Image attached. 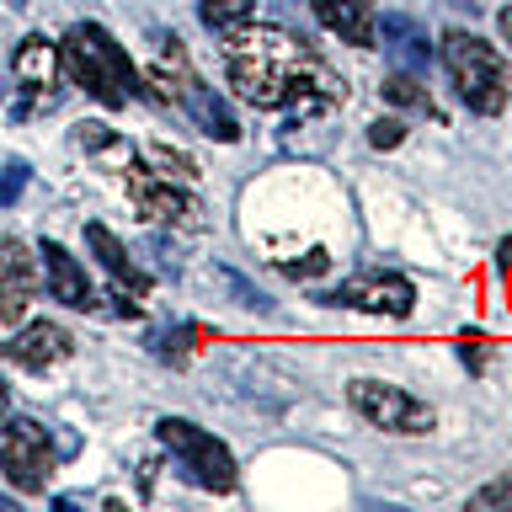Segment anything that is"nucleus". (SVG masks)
Listing matches in <instances>:
<instances>
[{
  "label": "nucleus",
  "instance_id": "nucleus-1",
  "mask_svg": "<svg viewBox=\"0 0 512 512\" xmlns=\"http://www.w3.org/2000/svg\"><path fill=\"white\" fill-rule=\"evenodd\" d=\"M224 75H230L240 102H251L262 112L294 107L299 96H315V91L336 96V102L347 96V86L326 70V59L310 43L283 27H262V22L224 32Z\"/></svg>",
  "mask_w": 512,
  "mask_h": 512
},
{
  "label": "nucleus",
  "instance_id": "nucleus-2",
  "mask_svg": "<svg viewBox=\"0 0 512 512\" xmlns=\"http://www.w3.org/2000/svg\"><path fill=\"white\" fill-rule=\"evenodd\" d=\"M59 59H64V75L102 107H128V96H139L134 59L102 22H75L59 43Z\"/></svg>",
  "mask_w": 512,
  "mask_h": 512
},
{
  "label": "nucleus",
  "instance_id": "nucleus-3",
  "mask_svg": "<svg viewBox=\"0 0 512 512\" xmlns=\"http://www.w3.org/2000/svg\"><path fill=\"white\" fill-rule=\"evenodd\" d=\"M443 64H448V75H454V86H459L470 112H480V118L507 112L512 75H507V59L496 54L491 43H480L475 32H464V27H448L443 32Z\"/></svg>",
  "mask_w": 512,
  "mask_h": 512
},
{
  "label": "nucleus",
  "instance_id": "nucleus-4",
  "mask_svg": "<svg viewBox=\"0 0 512 512\" xmlns=\"http://www.w3.org/2000/svg\"><path fill=\"white\" fill-rule=\"evenodd\" d=\"M155 438H160V448H171V459L182 464V475L192 480V486H203L214 496L235 491V459H230V448H224L214 432L192 427V422H182V416H160Z\"/></svg>",
  "mask_w": 512,
  "mask_h": 512
},
{
  "label": "nucleus",
  "instance_id": "nucleus-5",
  "mask_svg": "<svg viewBox=\"0 0 512 512\" xmlns=\"http://www.w3.org/2000/svg\"><path fill=\"white\" fill-rule=\"evenodd\" d=\"M347 406L358 411L368 427L400 432V438H422V432L438 427V411H432L427 400H416L411 390L384 384V379H352L347 384Z\"/></svg>",
  "mask_w": 512,
  "mask_h": 512
},
{
  "label": "nucleus",
  "instance_id": "nucleus-6",
  "mask_svg": "<svg viewBox=\"0 0 512 512\" xmlns=\"http://www.w3.org/2000/svg\"><path fill=\"white\" fill-rule=\"evenodd\" d=\"M54 438L48 427H38L32 416H16V422L0 427V475L11 480V491L22 496H38L54 475Z\"/></svg>",
  "mask_w": 512,
  "mask_h": 512
},
{
  "label": "nucleus",
  "instance_id": "nucleus-7",
  "mask_svg": "<svg viewBox=\"0 0 512 512\" xmlns=\"http://www.w3.org/2000/svg\"><path fill=\"white\" fill-rule=\"evenodd\" d=\"M123 182H128V203L139 208V219L150 224H176V230H203V203L182 192L171 182V176H160L150 166H139V160H128L123 166Z\"/></svg>",
  "mask_w": 512,
  "mask_h": 512
},
{
  "label": "nucleus",
  "instance_id": "nucleus-8",
  "mask_svg": "<svg viewBox=\"0 0 512 512\" xmlns=\"http://www.w3.org/2000/svg\"><path fill=\"white\" fill-rule=\"evenodd\" d=\"M11 75H16V91H22V107L16 112H38V107H54L59 102V75H64V59L48 38H22L11 54Z\"/></svg>",
  "mask_w": 512,
  "mask_h": 512
},
{
  "label": "nucleus",
  "instance_id": "nucleus-9",
  "mask_svg": "<svg viewBox=\"0 0 512 512\" xmlns=\"http://www.w3.org/2000/svg\"><path fill=\"white\" fill-rule=\"evenodd\" d=\"M326 304H342V310H363V315H390L406 320L416 310V288L395 272H363V278H347L336 294H326Z\"/></svg>",
  "mask_w": 512,
  "mask_h": 512
},
{
  "label": "nucleus",
  "instance_id": "nucleus-10",
  "mask_svg": "<svg viewBox=\"0 0 512 512\" xmlns=\"http://www.w3.org/2000/svg\"><path fill=\"white\" fill-rule=\"evenodd\" d=\"M43 288V272H38V256H32L22 240H0V320L6 326H22V315L32 310Z\"/></svg>",
  "mask_w": 512,
  "mask_h": 512
},
{
  "label": "nucleus",
  "instance_id": "nucleus-11",
  "mask_svg": "<svg viewBox=\"0 0 512 512\" xmlns=\"http://www.w3.org/2000/svg\"><path fill=\"white\" fill-rule=\"evenodd\" d=\"M86 246L96 251V262H102V267L112 272V283H118V294H112V299H118V310H123L128 320H134V315H139V299L150 294V278H144V272L134 267L128 246L107 230V224H86Z\"/></svg>",
  "mask_w": 512,
  "mask_h": 512
},
{
  "label": "nucleus",
  "instance_id": "nucleus-12",
  "mask_svg": "<svg viewBox=\"0 0 512 512\" xmlns=\"http://www.w3.org/2000/svg\"><path fill=\"white\" fill-rule=\"evenodd\" d=\"M70 352H75V336L64 326H54V320H32V326H22L6 342V358L16 368H27V374H48V368H59Z\"/></svg>",
  "mask_w": 512,
  "mask_h": 512
},
{
  "label": "nucleus",
  "instance_id": "nucleus-13",
  "mask_svg": "<svg viewBox=\"0 0 512 512\" xmlns=\"http://www.w3.org/2000/svg\"><path fill=\"white\" fill-rule=\"evenodd\" d=\"M315 22L342 38L352 48H374L379 43V16H374V0H310Z\"/></svg>",
  "mask_w": 512,
  "mask_h": 512
},
{
  "label": "nucleus",
  "instance_id": "nucleus-14",
  "mask_svg": "<svg viewBox=\"0 0 512 512\" xmlns=\"http://www.w3.org/2000/svg\"><path fill=\"white\" fill-rule=\"evenodd\" d=\"M38 256H43L48 294H54L59 304H70V310H96V288H91V278H86V267H80L75 256L59 246V240H43Z\"/></svg>",
  "mask_w": 512,
  "mask_h": 512
},
{
  "label": "nucleus",
  "instance_id": "nucleus-15",
  "mask_svg": "<svg viewBox=\"0 0 512 512\" xmlns=\"http://www.w3.org/2000/svg\"><path fill=\"white\" fill-rule=\"evenodd\" d=\"M176 102H182V107L192 112V123H198V128H203L208 139H219V144H235V139H240V123H235V112L224 107V102H219V96H214V91L203 86L198 75L187 80V91L176 96Z\"/></svg>",
  "mask_w": 512,
  "mask_h": 512
},
{
  "label": "nucleus",
  "instance_id": "nucleus-16",
  "mask_svg": "<svg viewBox=\"0 0 512 512\" xmlns=\"http://www.w3.org/2000/svg\"><path fill=\"white\" fill-rule=\"evenodd\" d=\"M187 80H192V64H187V48L182 38H160V54L150 64V86L160 102H176V96L187 91Z\"/></svg>",
  "mask_w": 512,
  "mask_h": 512
},
{
  "label": "nucleus",
  "instance_id": "nucleus-17",
  "mask_svg": "<svg viewBox=\"0 0 512 512\" xmlns=\"http://www.w3.org/2000/svg\"><path fill=\"white\" fill-rule=\"evenodd\" d=\"M384 43H390V54L406 64V70H427L432 48H427V32H416V22H406V16H384Z\"/></svg>",
  "mask_w": 512,
  "mask_h": 512
},
{
  "label": "nucleus",
  "instance_id": "nucleus-18",
  "mask_svg": "<svg viewBox=\"0 0 512 512\" xmlns=\"http://www.w3.org/2000/svg\"><path fill=\"white\" fill-rule=\"evenodd\" d=\"M75 144H80V150H86L91 160H102V166H118V171L128 166V160H134V144H128V139H118L107 123H80Z\"/></svg>",
  "mask_w": 512,
  "mask_h": 512
},
{
  "label": "nucleus",
  "instance_id": "nucleus-19",
  "mask_svg": "<svg viewBox=\"0 0 512 512\" xmlns=\"http://www.w3.org/2000/svg\"><path fill=\"white\" fill-rule=\"evenodd\" d=\"M379 96H384V102H390V107H411V112H427V118H438V107H432L427 86H422V80H416L411 70L390 75V80H384V86H379Z\"/></svg>",
  "mask_w": 512,
  "mask_h": 512
},
{
  "label": "nucleus",
  "instance_id": "nucleus-20",
  "mask_svg": "<svg viewBox=\"0 0 512 512\" xmlns=\"http://www.w3.org/2000/svg\"><path fill=\"white\" fill-rule=\"evenodd\" d=\"M251 11H256V0H198L203 27L219 32V38H224V32H235V27H246Z\"/></svg>",
  "mask_w": 512,
  "mask_h": 512
},
{
  "label": "nucleus",
  "instance_id": "nucleus-21",
  "mask_svg": "<svg viewBox=\"0 0 512 512\" xmlns=\"http://www.w3.org/2000/svg\"><path fill=\"white\" fill-rule=\"evenodd\" d=\"M470 507H480V512H512V470L496 475L491 486H480V491L470 496Z\"/></svg>",
  "mask_w": 512,
  "mask_h": 512
},
{
  "label": "nucleus",
  "instance_id": "nucleus-22",
  "mask_svg": "<svg viewBox=\"0 0 512 512\" xmlns=\"http://www.w3.org/2000/svg\"><path fill=\"white\" fill-rule=\"evenodd\" d=\"M203 342H208V331H203V326H182V331L160 336V352H166L171 363H187V352H192V347H203Z\"/></svg>",
  "mask_w": 512,
  "mask_h": 512
},
{
  "label": "nucleus",
  "instance_id": "nucleus-23",
  "mask_svg": "<svg viewBox=\"0 0 512 512\" xmlns=\"http://www.w3.org/2000/svg\"><path fill=\"white\" fill-rule=\"evenodd\" d=\"M150 160L160 166V176H198V166H192V155L171 150V144H150Z\"/></svg>",
  "mask_w": 512,
  "mask_h": 512
},
{
  "label": "nucleus",
  "instance_id": "nucleus-24",
  "mask_svg": "<svg viewBox=\"0 0 512 512\" xmlns=\"http://www.w3.org/2000/svg\"><path fill=\"white\" fill-rule=\"evenodd\" d=\"M400 139H406V123L400 118H379L374 128H368V144H374V150H395Z\"/></svg>",
  "mask_w": 512,
  "mask_h": 512
},
{
  "label": "nucleus",
  "instance_id": "nucleus-25",
  "mask_svg": "<svg viewBox=\"0 0 512 512\" xmlns=\"http://www.w3.org/2000/svg\"><path fill=\"white\" fill-rule=\"evenodd\" d=\"M22 187H27V166H6V171H0V203H16V198H22Z\"/></svg>",
  "mask_w": 512,
  "mask_h": 512
},
{
  "label": "nucleus",
  "instance_id": "nucleus-26",
  "mask_svg": "<svg viewBox=\"0 0 512 512\" xmlns=\"http://www.w3.org/2000/svg\"><path fill=\"white\" fill-rule=\"evenodd\" d=\"M326 267H331V256L326 251H310L304 262H288L283 272H288V278H315V272H326Z\"/></svg>",
  "mask_w": 512,
  "mask_h": 512
},
{
  "label": "nucleus",
  "instance_id": "nucleus-27",
  "mask_svg": "<svg viewBox=\"0 0 512 512\" xmlns=\"http://www.w3.org/2000/svg\"><path fill=\"white\" fill-rule=\"evenodd\" d=\"M496 267H502V283H507V299H512V235L496 246Z\"/></svg>",
  "mask_w": 512,
  "mask_h": 512
},
{
  "label": "nucleus",
  "instance_id": "nucleus-28",
  "mask_svg": "<svg viewBox=\"0 0 512 512\" xmlns=\"http://www.w3.org/2000/svg\"><path fill=\"white\" fill-rule=\"evenodd\" d=\"M496 32H502V38H507V43H512V6H507V11H502V16H496Z\"/></svg>",
  "mask_w": 512,
  "mask_h": 512
},
{
  "label": "nucleus",
  "instance_id": "nucleus-29",
  "mask_svg": "<svg viewBox=\"0 0 512 512\" xmlns=\"http://www.w3.org/2000/svg\"><path fill=\"white\" fill-rule=\"evenodd\" d=\"M0 411H6V379H0Z\"/></svg>",
  "mask_w": 512,
  "mask_h": 512
}]
</instances>
